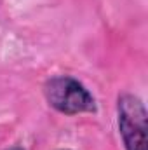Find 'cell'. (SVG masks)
I'll return each instance as SVG.
<instances>
[{"label":"cell","mask_w":148,"mask_h":150,"mask_svg":"<svg viewBox=\"0 0 148 150\" xmlns=\"http://www.w3.org/2000/svg\"><path fill=\"white\" fill-rule=\"evenodd\" d=\"M44 96L51 108L65 115L94 113L98 110L89 89L70 75L51 77L44 84Z\"/></svg>","instance_id":"obj_1"},{"label":"cell","mask_w":148,"mask_h":150,"mask_svg":"<svg viewBox=\"0 0 148 150\" xmlns=\"http://www.w3.org/2000/svg\"><path fill=\"white\" fill-rule=\"evenodd\" d=\"M117 122L125 150H147V108L138 96L131 93L118 96Z\"/></svg>","instance_id":"obj_2"},{"label":"cell","mask_w":148,"mask_h":150,"mask_svg":"<svg viewBox=\"0 0 148 150\" xmlns=\"http://www.w3.org/2000/svg\"><path fill=\"white\" fill-rule=\"evenodd\" d=\"M5 150H25L23 147H11V149H5Z\"/></svg>","instance_id":"obj_3"}]
</instances>
